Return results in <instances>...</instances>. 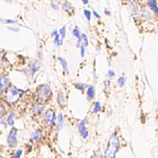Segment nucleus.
Instances as JSON below:
<instances>
[{"label":"nucleus","instance_id":"obj_1","mask_svg":"<svg viewBox=\"0 0 158 158\" xmlns=\"http://www.w3.org/2000/svg\"><path fill=\"white\" fill-rule=\"evenodd\" d=\"M119 147H120V142H119V136L117 135L116 132H114L113 134H111L110 139L107 148L105 151V158H115L116 153L119 152Z\"/></svg>","mask_w":158,"mask_h":158},{"label":"nucleus","instance_id":"obj_2","mask_svg":"<svg viewBox=\"0 0 158 158\" xmlns=\"http://www.w3.org/2000/svg\"><path fill=\"white\" fill-rule=\"evenodd\" d=\"M37 100L40 103H45L52 96L51 88L48 85H43L37 91Z\"/></svg>","mask_w":158,"mask_h":158},{"label":"nucleus","instance_id":"obj_3","mask_svg":"<svg viewBox=\"0 0 158 158\" xmlns=\"http://www.w3.org/2000/svg\"><path fill=\"white\" fill-rule=\"evenodd\" d=\"M21 97V92L20 90L15 87H10L6 92V100L7 103L12 105V104L16 103L17 100H19Z\"/></svg>","mask_w":158,"mask_h":158},{"label":"nucleus","instance_id":"obj_4","mask_svg":"<svg viewBox=\"0 0 158 158\" xmlns=\"http://www.w3.org/2000/svg\"><path fill=\"white\" fill-rule=\"evenodd\" d=\"M16 134H17V129L16 128H12L10 132L8 133L7 142L10 148H15L17 145V139H16Z\"/></svg>","mask_w":158,"mask_h":158},{"label":"nucleus","instance_id":"obj_5","mask_svg":"<svg viewBox=\"0 0 158 158\" xmlns=\"http://www.w3.org/2000/svg\"><path fill=\"white\" fill-rule=\"evenodd\" d=\"M56 115L53 109H47L45 112V121L48 127H52L56 121Z\"/></svg>","mask_w":158,"mask_h":158},{"label":"nucleus","instance_id":"obj_6","mask_svg":"<svg viewBox=\"0 0 158 158\" xmlns=\"http://www.w3.org/2000/svg\"><path fill=\"white\" fill-rule=\"evenodd\" d=\"M87 121V117H85L82 121L78 123V132L81 134V136L82 137V139H88V137H89V133H88V130L86 128V123Z\"/></svg>","mask_w":158,"mask_h":158},{"label":"nucleus","instance_id":"obj_7","mask_svg":"<svg viewBox=\"0 0 158 158\" xmlns=\"http://www.w3.org/2000/svg\"><path fill=\"white\" fill-rule=\"evenodd\" d=\"M40 68V64H38V61L34 60V61L31 62L28 64V66H27V68H26V73H27V74L30 73L31 75H33L39 70Z\"/></svg>","mask_w":158,"mask_h":158},{"label":"nucleus","instance_id":"obj_8","mask_svg":"<svg viewBox=\"0 0 158 158\" xmlns=\"http://www.w3.org/2000/svg\"><path fill=\"white\" fill-rule=\"evenodd\" d=\"M9 87V79L7 76L0 77V96L3 95V91Z\"/></svg>","mask_w":158,"mask_h":158},{"label":"nucleus","instance_id":"obj_9","mask_svg":"<svg viewBox=\"0 0 158 158\" xmlns=\"http://www.w3.org/2000/svg\"><path fill=\"white\" fill-rule=\"evenodd\" d=\"M42 138V133L40 129H36L31 133V141L34 143H37Z\"/></svg>","mask_w":158,"mask_h":158},{"label":"nucleus","instance_id":"obj_10","mask_svg":"<svg viewBox=\"0 0 158 158\" xmlns=\"http://www.w3.org/2000/svg\"><path fill=\"white\" fill-rule=\"evenodd\" d=\"M64 115L63 114L59 113L57 117V124H56V131L58 132L60 131L63 128H64Z\"/></svg>","mask_w":158,"mask_h":158},{"label":"nucleus","instance_id":"obj_11","mask_svg":"<svg viewBox=\"0 0 158 158\" xmlns=\"http://www.w3.org/2000/svg\"><path fill=\"white\" fill-rule=\"evenodd\" d=\"M149 7L152 10V12L155 13L157 16H158V5L156 1H148L147 2Z\"/></svg>","mask_w":158,"mask_h":158},{"label":"nucleus","instance_id":"obj_12","mask_svg":"<svg viewBox=\"0 0 158 158\" xmlns=\"http://www.w3.org/2000/svg\"><path fill=\"white\" fill-rule=\"evenodd\" d=\"M86 94H87V97L90 100H93L94 97H95V87H94V86L91 85V86H89V87H87Z\"/></svg>","mask_w":158,"mask_h":158},{"label":"nucleus","instance_id":"obj_13","mask_svg":"<svg viewBox=\"0 0 158 158\" xmlns=\"http://www.w3.org/2000/svg\"><path fill=\"white\" fill-rule=\"evenodd\" d=\"M43 110H44V106L41 104H37L33 107V113L36 115H40L43 112Z\"/></svg>","mask_w":158,"mask_h":158},{"label":"nucleus","instance_id":"obj_14","mask_svg":"<svg viewBox=\"0 0 158 158\" xmlns=\"http://www.w3.org/2000/svg\"><path fill=\"white\" fill-rule=\"evenodd\" d=\"M6 122L7 123L8 125L10 126L14 125V124H15V113H14V112H11V113L7 115Z\"/></svg>","mask_w":158,"mask_h":158},{"label":"nucleus","instance_id":"obj_15","mask_svg":"<svg viewBox=\"0 0 158 158\" xmlns=\"http://www.w3.org/2000/svg\"><path fill=\"white\" fill-rule=\"evenodd\" d=\"M58 62L60 63V64H61L62 68L64 69V71L65 73H68V63L66 61V59H64V58H62V57H58Z\"/></svg>","mask_w":158,"mask_h":158},{"label":"nucleus","instance_id":"obj_16","mask_svg":"<svg viewBox=\"0 0 158 158\" xmlns=\"http://www.w3.org/2000/svg\"><path fill=\"white\" fill-rule=\"evenodd\" d=\"M63 43H64V40L61 39L60 36L57 34L56 36H55V39H54V44L57 45V47H60L63 45Z\"/></svg>","mask_w":158,"mask_h":158},{"label":"nucleus","instance_id":"obj_17","mask_svg":"<svg viewBox=\"0 0 158 158\" xmlns=\"http://www.w3.org/2000/svg\"><path fill=\"white\" fill-rule=\"evenodd\" d=\"M62 7H63V8H64L66 12H68V13H70L72 11V9H73V5H72L69 2H67V1L62 3Z\"/></svg>","mask_w":158,"mask_h":158},{"label":"nucleus","instance_id":"obj_18","mask_svg":"<svg viewBox=\"0 0 158 158\" xmlns=\"http://www.w3.org/2000/svg\"><path fill=\"white\" fill-rule=\"evenodd\" d=\"M58 103L60 106H64L65 105V97L62 92L58 94Z\"/></svg>","mask_w":158,"mask_h":158},{"label":"nucleus","instance_id":"obj_19","mask_svg":"<svg viewBox=\"0 0 158 158\" xmlns=\"http://www.w3.org/2000/svg\"><path fill=\"white\" fill-rule=\"evenodd\" d=\"M102 110V108H101V106H100V103L99 101H96L95 102V105H94L93 107V112L95 114H98L100 113V111Z\"/></svg>","mask_w":158,"mask_h":158},{"label":"nucleus","instance_id":"obj_20","mask_svg":"<svg viewBox=\"0 0 158 158\" xmlns=\"http://www.w3.org/2000/svg\"><path fill=\"white\" fill-rule=\"evenodd\" d=\"M81 38H82V45H83L85 47L88 46L89 41H88V38H87V35L84 34V33H82V34H81Z\"/></svg>","mask_w":158,"mask_h":158},{"label":"nucleus","instance_id":"obj_21","mask_svg":"<svg viewBox=\"0 0 158 158\" xmlns=\"http://www.w3.org/2000/svg\"><path fill=\"white\" fill-rule=\"evenodd\" d=\"M81 34H82V33L80 32V30L78 29V27H75L74 29L73 30V36H75L78 40H82Z\"/></svg>","mask_w":158,"mask_h":158},{"label":"nucleus","instance_id":"obj_22","mask_svg":"<svg viewBox=\"0 0 158 158\" xmlns=\"http://www.w3.org/2000/svg\"><path fill=\"white\" fill-rule=\"evenodd\" d=\"M58 35L60 36L62 40H64L66 37V26H63L59 29V31H58Z\"/></svg>","mask_w":158,"mask_h":158},{"label":"nucleus","instance_id":"obj_23","mask_svg":"<svg viewBox=\"0 0 158 158\" xmlns=\"http://www.w3.org/2000/svg\"><path fill=\"white\" fill-rule=\"evenodd\" d=\"M125 81L126 78L125 77H124V76H121L120 78H119V79L117 80V83H118V86L119 87H124V85L125 83Z\"/></svg>","mask_w":158,"mask_h":158},{"label":"nucleus","instance_id":"obj_24","mask_svg":"<svg viewBox=\"0 0 158 158\" xmlns=\"http://www.w3.org/2000/svg\"><path fill=\"white\" fill-rule=\"evenodd\" d=\"M75 87L80 91H85L86 88H87V86L83 83H80V82H78V83L75 84Z\"/></svg>","mask_w":158,"mask_h":158},{"label":"nucleus","instance_id":"obj_25","mask_svg":"<svg viewBox=\"0 0 158 158\" xmlns=\"http://www.w3.org/2000/svg\"><path fill=\"white\" fill-rule=\"evenodd\" d=\"M4 113H5V106L2 102H0V120L4 115Z\"/></svg>","mask_w":158,"mask_h":158},{"label":"nucleus","instance_id":"obj_26","mask_svg":"<svg viewBox=\"0 0 158 158\" xmlns=\"http://www.w3.org/2000/svg\"><path fill=\"white\" fill-rule=\"evenodd\" d=\"M83 13H84V15H85V16H86V18L87 19V21H88V22H90L91 17V13L89 10L84 9Z\"/></svg>","mask_w":158,"mask_h":158},{"label":"nucleus","instance_id":"obj_27","mask_svg":"<svg viewBox=\"0 0 158 158\" xmlns=\"http://www.w3.org/2000/svg\"><path fill=\"white\" fill-rule=\"evenodd\" d=\"M22 149H18L11 158H21L22 157Z\"/></svg>","mask_w":158,"mask_h":158},{"label":"nucleus","instance_id":"obj_28","mask_svg":"<svg viewBox=\"0 0 158 158\" xmlns=\"http://www.w3.org/2000/svg\"><path fill=\"white\" fill-rule=\"evenodd\" d=\"M85 53H86V47L82 45H82H81L80 47V54L81 56L82 57H83L84 55H85Z\"/></svg>","mask_w":158,"mask_h":158},{"label":"nucleus","instance_id":"obj_29","mask_svg":"<svg viewBox=\"0 0 158 158\" xmlns=\"http://www.w3.org/2000/svg\"><path fill=\"white\" fill-rule=\"evenodd\" d=\"M3 22L7 23V24H14V23H17V21H16V20H12V19H6V20H3Z\"/></svg>","mask_w":158,"mask_h":158},{"label":"nucleus","instance_id":"obj_30","mask_svg":"<svg viewBox=\"0 0 158 158\" xmlns=\"http://www.w3.org/2000/svg\"><path fill=\"white\" fill-rule=\"evenodd\" d=\"M115 72L113 71V70H111V69H110L109 71H108V73H107V76L109 77V78H114L115 77Z\"/></svg>","mask_w":158,"mask_h":158},{"label":"nucleus","instance_id":"obj_31","mask_svg":"<svg viewBox=\"0 0 158 158\" xmlns=\"http://www.w3.org/2000/svg\"><path fill=\"white\" fill-rule=\"evenodd\" d=\"M7 29L10 30V31H13V32H17V31H19V28H17V27H15V26H13V27L8 26V27H7Z\"/></svg>","mask_w":158,"mask_h":158},{"label":"nucleus","instance_id":"obj_32","mask_svg":"<svg viewBox=\"0 0 158 158\" xmlns=\"http://www.w3.org/2000/svg\"><path fill=\"white\" fill-rule=\"evenodd\" d=\"M50 6L52 7V8L55 10H59V7L57 5V4H55V3H50Z\"/></svg>","mask_w":158,"mask_h":158},{"label":"nucleus","instance_id":"obj_33","mask_svg":"<svg viewBox=\"0 0 158 158\" xmlns=\"http://www.w3.org/2000/svg\"><path fill=\"white\" fill-rule=\"evenodd\" d=\"M92 14H93L94 16H96L97 18H98V19H99V18H100V16L99 15V13H97L96 11H93V12H92Z\"/></svg>","mask_w":158,"mask_h":158},{"label":"nucleus","instance_id":"obj_34","mask_svg":"<svg viewBox=\"0 0 158 158\" xmlns=\"http://www.w3.org/2000/svg\"><path fill=\"white\" fill-rule=\"evenodd\" d=\"M57 34H58V31H57V30H55V31H52V32H51V36H54V37H55V36H56Z\"/></svg>","mask_w":158,"mask_h":158},{"label":"nucleus","instance_id":"obj_35","mask_svg":"<svg viewBox=\"0 0 158 158\" xmlns=\"http://www.w3.org/2000/svg\"><path fill=\"white\" fill-rule=\"evenodd\" d=\"M105 13L106 14L107 16H110V12L108 9H105Z\"/></svg>","mask_w":158,"mask_h":158},{"label":"nucleus","instance_id":"obj_36","mask_svg":"<svg viewBox=\"0 0 158 158\" xmlns=\"http://www.w3.org/2000/svg\"><path fill=\"white\" fill-rule=\"evenodd\" d=\"M1 124H3V127H4V128H7V123H5V121H4V120H1Z\"/></svg>","mask_w":158,"mask_h":158},{"label":"nucleus","instance_id":"obj_37","mask_svg":"<svg viewBox=\"0 0 158 158\" xmlns=\"http://www.w3.org/2000/svg\"><path fill=\"white\" fill-rule=\"evenodd\" d=\"M82 3H83L84 4H88V3H89V1H87V0H86V1H85V0H82Z\"/></svg>","mask_w":158,"mask_h":158},{"label":"nucleus","instance_id":"obj_38","mask_svg":"<svg viewBox=\"0 0 158 158\" xmlns=\"http://www.w3.org/2000/svg\"><path fill=\"white\" fill-rule=\"evenodd\" d=\"M3 55H2V54H0V61H1V60H2V59H3Z\"/></svg>","mask_w":158,"mask_h":158}]
</instances>
